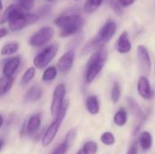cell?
Segmentation results:
<instances>
[{"label": "cell", "mask_w": 155, "mask_h": 154, "mask_svg": "<svg viewBox=\"0 0 155 154\" xmlns=\"http://www.w3.org/2000/svg\"><path fill=\"white\" fill-rule=\"evenodd\" d=\"M65 95H66V85L63 83L57 84L54 90L51 106H50V112L52 116L54 117L61 110L65 101Z\"/></svg>", "instance_id": "8"}, {"label": "cell", "mask_w": 155, "mask_h": 154, "mask_svg": "<svg viewBox=\"0 0 155 154\" xmlns=\"http://www.w3.org/2000/svg\"><path fill=\"white\" fill-rule=\"evenodd\" d=\"M101 142L107 145V146H111V145H114V143H115V138H114V135L110 133V132H105L102 134L101 136Z\"/></svg>", "instance_id": "28"}, {"label": "cell", "mask_w": 155, "mask_h": 154, "mask_svg": "<svg viewBox=\"0 0 155 154\" xmlns=\"http://www.w3.org/2000/svg\"><path fill=\"white\" fill-rule=\"evenodd\" d=\"M44 94V90L39 84H34L27 91L24 95V102L25 103H36L38 102Z\"/></svg>", "instance_id": "14"}, {"label": "cell", "mask_w": 155, "mask_h": 154, "mask_svg": "<svg viewBox=\"0 0 155 154\" xmlns=\"http://www.w3.org/2000/svg\"><path fill=\"white\" fill-rule=\"evenodd\" d=\"M126 154H138V150H137V145L136 143L133 144L131 146V148L129 149V151L127 152Z\"/></svg>", "instance_id": "33"}, {"label": "cell", "mask_w": 155, "mask_h": 154, "mask_svg": "<svg viewBox=\"0 0 155 154\" xmlns=\"http://www.w3.org/2000/svg\"><path fill=\"white\" fill-rule=\"evenodd\" d=\"M69 107V101L65 100L61 110L58 112V113L54 116V120L53 121V123L48 126V128L46 129V131L45 132L43 137H42V145L44 147H46L48 145L51 144V143L54 140L60 127L61 124L66 115L67 110Z\"/></svg>", "instance_id": "5"}, {"label": "cell", "mask_w": 155, "mask_h": 154, "mask_svg": "<svg viewBox=\"0 0 155 154\" xmlns=\"http://www.w3.org/2000/svg\"><path fill=\"white\" fill-rule=\"evenodd\" d=\"M59 44H51L46 45L41 52H39L33 60L34 66L36 69L44 70L47 67L50 63L54 60L59 51Z\"/></svg>", "instance_id": "6"}, {"label": "cell", "mask_w": 155, "mask_h": 154, "mask_svg": "<svg viewBox=\"0 0 155 154\" xmlns=\"http://www.w3.org/2000/svg\"><path fill=\"white\" fill-rule=\"evenodd\" d=\"M41 123H42V117H41V113H35L33 114L25 123V126H24V130L25 133L27 135H33L35 134L40 128L41 126Z\"/></svg>", "instance_id": "13"}, {"label": "cell", "mask_w": 155, "mask_h": 154, "mask_svg": "<svg viewBox=\"0 0 155 154\" xmlns=\"http://www.w3.org/2000/svg\"><path fill=\"white\" fill-rule=\"evenodd\" d=\"M121 97V86L118 82H114L112 87V92H111V99L112 101L116 103Z\"/></svg>", "instance_id": "27"}, {"label": "cell", "mask_w": 155, "mask_h": 154, "mask_svg": "<svg viewBox=\"0 0 155 154\" xmlns=\"http://www.w3.org/2000/svg\"><path fill=\"white\" fill-rule=\"evenodd\" d=\"M48 1H49V2H51V1H53V0H48Z\"/></svg>", "instance_id": "38"}, {"label": "cell", "mask_w": 155, "mask_h": 154, "mask_svg": "<svg viewBox=\"0 0 155 154\" xmlns=\"http://www.w3.org/2000/svg\"><path fill=\"white\" fill-rule=\"evenodd\" d=\"M8 34V29L6 27H0V40Z\"/></svg>", "instance_id": "32"}, {"label": "cell", "mask_w": 155, "mask_h": 154, "mask_svg": "<svg viewBox=\"0 0 155 154\" xmlns=\"http://www.w3.org/2000/svg\"><path fill=\"white\" fill-rule=\"evenodd\" d=\"M74 1H82V0H74Z\"/></svg>", "instance_id": "37"}, {"label": "cell", "mask_w": 155, "mask_h": 154, "mask_svg": "<svg viewBox=\"0 0 155 154\" xmlns=\"http://www.w3.org/2000/svg\"><path fill=\"white\" fill-rule=\"evenodd\" d=\"M36 74V68L35 66H30L28 67L23 74L22 77H21V84L22 85H25L27 84H29L35 76Z\"/></svg>", "instance_id": "22"}, {"label": "cell", "mask_w": 155, "mask_h": 154, "mask_svg": "<svg viewBox=\"0 0 155 154\" xmlns=\"http://www.w3.org/2000/svg\"><path fill=\"white\" fill-rule=\"evenodd\" d=\"M19 43L17 41H9L5 43L0 49V54L3 56H10L15 54L19 50Z\"/></svg>", "instance_id": "17"}, {"label": "cell", "mask_w": 155, "mask_h": 154, "mask_svg": "<svg viewBox=\"0 0 155 154\" xmlns=\"http://www.w3.org/2000/svg\"><path fill=\"white\" fill-rule=\"evenodd\" d=\"M139 143L143 151H148L153 145V137L149 132H143L139 136Z\"/></svg>", "instance_id": "20"}, {"label": "cell", "mask_w": 155, "mask_h": 154, "mask_svg": "<svg viewBox=\"0 0 155 154\" xmlns=\"http://www.w3.org/2000/svg\"><path fill=\"white\" fill-rule=\"evenodd\" d=\"M38 19L39 15L37 14L25 12L15 3L9 5L5 8L0 18V25L7 24L9 30L19 32L36 23Z\"/></svg>", "instance_id": "1"}, {"label": "cell", "mask_w": 155, "mask_h": 154, "mask_svg": "<svg viewBox=\"0 0 155 154\" xmlns=\"http://www.w3.org/2000/svg\"><path fill=\"white\" fill-rule=\"evenodd\" d=\"M15 84V76L7 77L3 75L0 77V96H4L10 92Z\"/></svg>", "instance_id": "18"}, {"label": "cell", "mask_w": 155, "mask_h": 154, "mask_svg": "<svg viewBox=\"0 0 155 154\" xmlns=\"http://www.w3.org/2000/svg\"><path fill=\"white\" fill-rule=\"evenodd\" d=\"M22 63V58L20 55H15L7 58L3 64L2 73L3 75L7 77H13L16 74Z\"/></svg>", "instance_id": "11"}, {"label": "cell", "mask_w": 155, "mask_h": 154, "mask_svg": "<svg viewBox=\"0 0 155 154\" xmlns=\"http://www.w3.org/2000/svg\"><path fill=\"white\" fill-rule=\"evenodd\" d=\"M127 103H128V105H129V108L130 110L132 111V113L134 114H135L138 118L140 119H143L144 118V113L141 110L140 106L138 105V103L132 98V97H128L127 98Z\"/></svg>", "instance_id": "24"}, {"label": "cell", "mask_w": 155, "mask_h": 154, "mask_svg": "<svg viewBox=\"0 0 155 154\" xmlns=\"http://www.w3.org/2000/svg\"><path fill=\"white\" fill-rule=\"evenodd\" d=\"M55 34L54 27L45 25L35 31L29 38V44L33 47H42L51 42Z\"/></svg>", "instance_id": "7"}, {"label": "cell", "mask_w": 155, "mask_h": 154, "mask_svg": "<svg viewBox=\"0 0 155 154\" xmlns=\"http://www.w3.org/2000/svg\"><path fill=\"white\" fill-rule=\"evenodd\" d=\"M104 3V0H86L84 4V12L85 14L94 13Z\"/></svg>", "instance_id": "21"}, {"label": "cell", "mask_w": 155, "mask_h": 154, "mask_svg": "<svg viewBox=\"0 0 155 154\" xmlns=\"http://www.w3.org/2000/svg\"><path fill=\"white\" fill-rule=\"evenodd\" d=\"M3 8H4V5H3L2 0H0V11H2V10H3Z\"/></svg>", "instance_id": "35"}, {"label": "cell", "mask_w": 155, "mask_h": 154, "mask_svg": "<svg viewBox=\"0 0 155 154\" xmlns=\"http://www.w3.org/2000/svg\"><path fill=\"white\" fill-rule=\"evenodd\" d=\"M107 58L108 52L104 47H101L92 53L87 61L84 72V81L86 84H92L95 80L104 69Z\"/></svg>", "instance_id": "3"}, {"label": "cell", "mask_w": 155, "mask_h": 154, "mask_svg": "<svg viewBox=\"0 0 155 154\" xmlns=\"http://www.w3.org/2000/svg\"><path fill=\"white\" fill-rule=\"evenodd\" d=\"M97 150H98V146L96 143L93 141H89L84 144L83 148L77 152V154H96Z\"/></svg>", "instance_id": "25"}, {"label": "cell", "mask_w": 155, "mask_h": 154, "mask_svg": "<svg viewBox=\"0 0 155 154\" xmlns=\"http://www.w3.org/2000/svg\"><path fill=\"white\" fill-rule=\"evenodd\" d=\"M58 74V69L56 66L54 65H51V66H47L45 68L44 73L42 74V81L44 83L49 84L51 82H53Z\"/></svg>", "instance_id": "19"}, {"label": "cell", "mask_w": 155, "mask_h": 154, "mask_svg": "<svg viewBox=\"0 0 155 154\" xmlns=\"http://www.w3.org/2000/svg\"><path fill=\"white\" fill-rule=\"evenodd\" d=\"M74 60H75V52L74 50H68L65 53H64L56 63V67L58 69V72L64 74H68L74 66Z\"/></svg>", "instance_id": "10"}, {"label": "cell", "mask_w": 155, "mask_h": 154, "mask_svg": "<svg viewBox=\"0 0 155 154\" xmlns=\"http://www.w3.org/2000/svg\"><path fill=\"white\" fill-rule=\"evenodd\" d=\"M116 30H117L116 23L112 19H108L104 24V25L100 28L96 35L92 40H90V42L85 46V49L87 51L94 52L101 47H104V45L107 44L115 34Z\"/></svg>", "instance_id": "4"}, {"label": "cell", "mask_w": 155, "mask_h": 154, "mask_svg": "<svg viewBox=\"0 0 155 154\" xmlns=\"http://www.w3.org/2000/svg\"><path fill=\"white\" fill-rule=\"evenodd\" d=\"M70 145L68 144V143H66L65 141L63 142L61 144H59L53 152L51 154H65L66 152L68 151Z\"/></svg>", "instance_id": "29"}, {"label": "cell", "mask_w": 155, "mask_h": 154, "mask_svg": "<svg viewBox=\"0 0 155 154\" xmlns=\"http://www.w3.org/2000/svg\"><path fill=\"white\" fill-rule=\"evenodd\" d=\"M3 146H4V142L3 141H0V151L2 150Z\"/></svg>", "instance_id": "36"}, {"label": "cell", "mask_w": 155, "mask_h": 154, "mask_svg": "<svg viewBox=\"0 0 155 154\" xmlns=\"http://www.w3.org/2000/svg\"><path fill=\"white\" fill-rule=\"evenodd\" d=\"M136 0H117L118 4L121 5V7H128L131 6L135 3Z\"/></svg>", "instance_id": "31"}, {"label": "cell", "mask_w": 155, "mask_h": 154, "mask_svg": "<svg viewBox=\"0 0 155 154\" xmlns=\"http://www.w3.org/2000/svg\"><path fill=\"white\" fill-rule=\"evenodd\" d=\"M116 49L118 51V53L124 54H128L131 50H132V43L129 39V34L128 32L124 31L118 40H117V44H116Z\"/></svg>", "instance_id": "15"}, {"label": "cell", "mask_w": 155, "mask_h": 154, "mask_svg": "<svg viewBox=\"0 0 155 154\" xmlns=\"http://www.w3.org/2000/svg\"><path fill=\"white\" fill-rule=\"evenodd\" d=\"M54 24L59 29V36L64 38L79 33L84 26V20L80 14H69L57 16Z\"/></svg>", "instance_id": "2"}, {"label": "cell", "mask_w": 155, "mask_h": 154, "mask_svg": "<svg viewBox=\"0 0 155 154\" xmlns=\"http://www.w3.org/2000/svg\"><path fill=\"white\" fill-rule=\"evenodd\" d=\"M3 123H4V118L2 115H0V127L3 125Z\"/></svg>", "instance_id": "34"}, {"label": "cell", "mask_w": 155, "mask_h": 154, "mask_svg": "<svg viewBox=\"0 0 155 154\" xmlns=\"http://www.w3.org/2000/svg\"><path fill=\"white\" fill-rule=\"evenodd\" d=\"M114 122L118 126H124L127 123V112L124 108H121L114 114Z\"/></svg>", "instance_id": "23"}, {"label": "cell", "mask_w": 155, "mask_h": 154, "mask_svg": "<svg viewBox=\"0 0 155 154\" xmlns=\"http://www.w3.org/2000/svg\"><path fill=\"white\" fill-rule=\"evenodd\" d=\"M16 4L25 12H31L35 6V0H16Z\"/></svg>", "instance_id": "26"}, {"label": "cell", "mask_w": 155, "mask_h": 154, "mask_svg": "<svg viewBox=\"0 0 155 154\" xmlns=\"http://www.w3.org/2000/svg\"><path fill=\"white\" fill-rule=\"evenodd\" d=\"M137 62L141 74L143 76L149 75L152 68V61L148 49L143 44L137 47Z\"/></svg>", "instance_id": "9"}, {"label": "cell", "mask_w": 155, "mask_h": 154, "mask_svg": "<svg viewBox=\"0 0 155 154\" xmlns=\"http://www.w3.org/2000/svg\"><path fill=\"white\" fill-rule=\"evenodd\" d=\"M137 91L140 96L143 97V99L145 100L152 99L153 93V89L151 86V83L149 79L147 78V76L142 75L139 78V81L137 83Z\"/></svg>", "instance_id": "12"}, {"label": "cell", "mask_w": 155, "mask_h": 154, "mask_svg": "<svg viewBox=\"0 0 155 154\" xmlns=\"http://www.w3.org/2000/svg\"><path fill=\"white\" fill-rule=\"evenodd\" d=\"M75 137H76V130H75V129H71V130L67 133L64 141H65L66 143H68V144L71 146V145L74 143V141Z\"/></svg>", "instance_id": "30"}, {"label": "cell", "mask_w": 155, "mask_h": 154, "mask_svg": "<svg viewBox=\"0 0 155 154\" xmlns=\"http://www.w3.org/2000/svg\"><path fill=\"white\" fill-rule=\"evenodd\" d=\"M85 107L90 114L96 115L100 112V103L97 96L89 95L85 100Z\"/></svg>", "instance_id": "16"}]
</instances>
